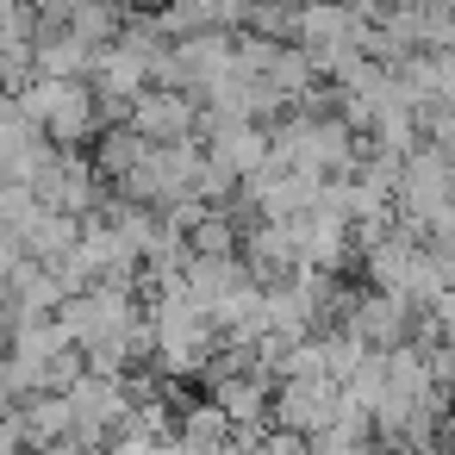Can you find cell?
<instances>
[{
    "label": "cell",
    "instance_id": "cell-1",
    "mask_svg": "<svg viewBox=\"0 0 455 455\" xmlns=\"http://www.w3.org/2000/svg\"><path fill=\"white\" fill-rule=\"evenodd\" d=\"M181 125H188V107H181L175 94H150V100L138 107V132H150V138H156V132H181Z\"/></svg>",
    "mask_w": 455,
    "mask_h": 455
}]
</instances>
